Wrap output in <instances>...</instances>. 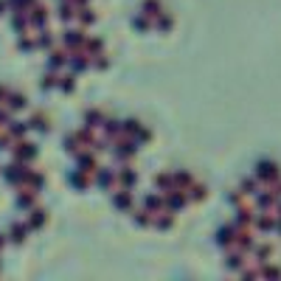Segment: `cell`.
Instances as JSON below:
<instances>
[{
	"instance_id": "cell-1",
	"label": "cell",
	"mask_w": 281,
	"mask_h": 281,
	"mask_svg": "<svg viewBox=\"0 0 281 281\" xmlns=\"http://www.w3.org/2000/svg\"><path fill=\"white\" fill-rule=\"evenodd\" d=\"M135 152H138V144H135V141L124 138V135H118V138H115V157H118V160L130 163V160L135 157Z\"/></svg>"
},
{
	"instance_id": "cell-2",
	"label": "cell",
	"mask_w": 281,
	"mask_h": 281,
	"mask_svg": "<svg viewBox=\"0 0 281 281\" xmlns=\"http://www.w3.org/2000/svg\"><path fill=\"white\" fill-rule=\"evenodd\" d=\"M281 177V169L273 163V160H261L256 166V180L259 183H276Z\"/></svg>"
},
{
	"instance_id": "cell-3",
	"label": "cell",
	"mask_w": 281,
	"mask_h": 281,
	"mask_svg": "<svg viewBox=\"0 0 281 281\" xmlns=\"http://www.w3.org/2000/svg\"><path fill=\"white\" fill-rule=\"evenodd\" d=\"M85 40H87V34L82 31V28H67L65 34H62V43H65L67 51H82L85 48Z\"/></svg>"
},
{
	"instance_id": "cell-4",
	"label": "cell",
	"mask_w": 281,
	"mask_h": 281,
	"mask_svg": "<svg viewBox=\"0 0 281 281\" xmlns=\"http://www.w3.org/2000/svg\"><path fill=\"white\" fill-rule=\"evenodd\" d=\"M253 234L247 231V228H236V236H234V247L236 250H242V253H250L253 250Z\"/></svg>"
},
{
	"instance_id": "cell-5",
	"label": "cell",
	"mask_w": 281,
	"mask_h": 281,
	"mask_svg": "<svg viewBox=\"0 0 281 281\" xmlns=\"http://www.w3.org/2000/svg\"><path fill=\"white\" fill-rule=\"evenodd\" d=\"M163 202H166V208H172V211H180V208L189 202V194L183 189H172V191H166V200Z\"/></svg>"
},
{
	"instance_id": "cell-6",
	"label": "cell",
	"mask_w": 281,
	"mask_h": 281,
	"mask_svg": "<svg viewBox=\"0 0 281 281\" xmlns=\"http://www.w3.org/2000/svg\"><path fill=\"white\" fill-rule=\"evenodd\" d=\"M70 67H73V73H82V70H87L90 67V59H87V54L85 51H70Z\"/></svg>"
},
{
	"instance_id": "cell-7",
	"label": "cell",
	"mask_w": 281,
	"mask_h": 281,
	"mask_svg": "<svg viewBox=\"0 0 281 281\" xmlns=\"http://www.w3.org/2000/svg\"><path fill=\"white\" fill-rule=\"evenodd\" d=\"M28 25H34V28H45V25H48V11H45L43 6H37V9L31 6V11H28Z\"/></svg>"
},
{
	"instance_id": "cell-8",
	"label": "cell",
	"mask_w": 281,
	"mask_h": 281,
	"mask_svg": "<svg viewBox=\"0 0 281 281\" xmlns=\"http://www.w3.org/2000/svg\"><path fill=\"white\" fill-rule=\"evenodd\" d=\"M112 202H115V208H118V211H132V194H130V189L115 191Z\"/></svg>"
},
{
	"instance_id": "cell-9",
	"label": "cell",
	"mask_w": 281,
	"mask_h": 281,
	"mask_svg": "<svg viewBox=\"0 0 281 281\" xmlns=\"http://www.w3.org/2000/svg\"><path fill=\"white\" fill-rule=\"evenodd\" d=\"M14 155H17V160H20V163H28V160H34V157H37V146L17 144V146H14Z\"/></svg>"
},
{
	"instance_id": "cell-10",
	"label": "cell",
	"mask_w": 281,
	"mask_h": 281,
	"mask_svg": "<svg viewBox=\"0 0 281 281\" xmlns=\"http://www.w3.org/2000/svg\"><path fill=\"white\" fill-rule=\"evenodd\" d=\"M152 225H157L160 231H169V228L174 225V216H172V211L160 208V211H155V219H152Z\"/></svg>"
},
{
	"instance_id": "cell-11",
	"label": "cell",
	"mask_w": 281,
	"mask_h": 281,
	"mask_svg": "<svg viewBox=\"0 0 281 281\" xmlns=\"http://www.w3.org/2000/svg\"><path fill=\"white\" fill-rule=\"evenodd\" d=\"M253 225V211L247 208V205H239V211H236V222L234 228H250Z\"/></svg>"
},
{
	"instance_id": "cell-12",
	"label": "cell",
	"mask_w": 281,
	"mask_h": 281,
	"mask_svg": "<svg viewBox=\"0 0 281 281\" xmlns=\"http://www.w3.org/2000/svg\"><path fill=\"white\" fill-rule=\"evenodd\" d=\"M276 200H279V197H276L273 191H256V205L261 211H270V208L276 205Z\"/></svg>"
},
{
	"instance_id": "cell-13",
	"label": "cell",
	"mask_w": 281,
	"mask_h": 281,
	"mask_svg": "<svg viewBox=\"0 0 281 281\" xmlns=\"http://www.w3.org/2000/svg\"><path fill=\"white\" fill-rule=\"evenodd\" d=\"M70 183L76 186V189H90L93 186V177H90V172H85V169H79V172H73V177H70Z\"/></svg>"
},
{
	"instance_id": "cell-14",
	"label": "cell",
	"mask_w": 281,
	"mask_h": 281,
	"mask_svg": "<svg viewBox=\"0 0 281 281\" xmlns=\"http://www.w3.org/2000/svg\"><path fill=\"white\" fill-rule=\"evenodd\" d=\"M115 180L121 183V189H132L135 183H138V174H135L132 169L127 166V169H124V172H118V174H115Z\"/></svg>"
},
{
	"instance_id": "cell-15",
	"label": "cell",
	"mask_w": 281,
	"mask_h": 281,
	"mask_svg": "<svg viewBox=\"0 0 281 281\" xmlns=\"http://www.w3.org/2000/svg\"><path fill=\"white\" fill-rule=\"evenodd\" d=\"M73 138H76L79 149H82V146H93V144H96V135H93V127H85V130H79V132L73 135Z\"/></svg>"
},
{
	"instance_id": "cell-16",
	"label": "cell",
	"mask_w": 281,
	"mask_h": 281,
	"mask_svg": "<svg viewBox=\"0 0 281 281\" xmlns=\"http://www.w3.org/2000/svg\"><path fill=\"white\" fill-rule=\"evenodd\" d=\"M186 194H189V200H194V202H202L205 197H208V189H205L202 183H191L189 189H186Z\"/></svg>"
},
{
	"instance_id": "cell-17",
	"label": "cell",
	"mask_w": 281,
	"mask_h": 281,
	"mask_svg": "<svg viewBox=\"0 0 281 281\" xmlns=\"http://www.w3.org/2000/svg\"><path fill=\"white\" fill-rule=\"evenodd\" d=\"M104 135H107V141H115L118 135H121V121H112V118H104Z\"/></svg>"
},
{
	"instance_id": "cell-18",
	"label": "cell",
	"mask_w": 281,
	"mask_h": 281,
	"mask_svg": "<svg viewBox=\"0 0 281 281\" xmlns=\"http://www.w3.org/2000/svg\"><path fill=\"white\" fill-rule=\"evenodd\" d=\"M82 51H85L87 56H96V54H101V51H104V43H101L99 37H87V40H85V48H82Z\"/></svg>"
},
{
	"instance_id": "cell-19",
	"label": "cell",
	"mask_w": 281,
	"mask_h": 281,
	"mask_svg": "<svg viewBox=\"0 0 281 281\" xmlns=\"http://www.w3.org/2000/svg\"><path fill=\"white\" fill-rule=\"evenodd\" d=\"M234 236H236V228H222L216 234V245L219 247H234Z\"/></svg>"
},
{
	"instance_id": "cell-20",
	"label": "cell",
	"mask_w": 281,
	"mask_h": 281,
	"mask_svg": "<svg viewBox=\"0 0 281 281\" xmlns=\"http://www.w3.org/2000/svg\"><path fill=\"white\" fill-rule=\"evenodd\" d=\"M225 264H228L231 270H242L245 267V253H242V250H231L228 259H225Z\"/></svg>"
},
{
	"instance_id": "cell-21",
	"label": "cell",
	"mask_w": 281,
	"mask_h": 281,
	"mask_svg": "<svg viewBox=\"0 0 281 281\" xmlns=\"http://www.w3.org/2000/svg\"><path fill=\"white\" fill-rule=\"evenodd\" d=\"M34 202H37V189H22V194L17 197V205L20 208H34Z\"/></svg>"
},
{
	"instance_id": "cell-22",
	"label": "cell",
	"mask_w": 281,
	"mask_h": 281,
	"mask_svg": "<svg viewBox=\"0 0 281 281\" xmlns=\"http://www.w3.org/2000/svg\"><path fill=\"white\" fill-rule=\"evenodd\" d=\"M96 183H99L101 189H110L112 183H115V174H112L110 169H96Z\"/></svg>"
},
{
	"instance_id": "cell-23",
	"label": "cell",
	"mask_w": 281,
	"mask_h": 281,
	"mask_svg": "<svg viewBox=\"0 0 281 281\" xmlns=\"http://www.w3.org/2000/svg\"><path fill=\"white\" fill-rule=\"evenodd\" d=\"M253 225H256L259 231H273V228H276V216H270V214H259V216H253Z\"/></svg>"
},
{
	"instance_id": "cell-24",
	"label": "cell",
	"mask_w": 281,
	"mask_h": 281,
	"mask_svg": "<svg viewBox=\"0 0 281 281\" xmlns=\"http://www.w3.org/2000/svg\"><path fill=\"white\" fill-rule=\"evenodd\" d=\"M48 222V214L43 208H31V216H28V228H43Z\"/></svg>"
},
{
	"instance_id": "cell-25",
	"label": "cell",
	"mask_w": 281,
	"mask_h": 281,
	"mask_svg": "<svg viewBox=\"0 0 281 281\" xmlns=\"http://www.w3.org/2000/svg\"><path fill=\"white\" fill-rule=\"evenodd\" d=\"M85 124L93 127V130H99L101 124H104V112H101V110H87V112H85Z\"/></svg>"
},
{
	"instance_id": "cell-26",
	"label": "cell",
	"mask_w": 281,
	"mask_h": 281,
	"mask_svg": "<svg viewBox=\"0 0 281 281\" xmlns=\"http://www.w3.org/2000/svg\"><path fill=\"white\" fill-rule=\"evenodd\" d=\"M160 11H163L160 0H144V6H141V14H146V17H157Z\"/></svg>"
},
{
	"instance_id": "cell-27",
	"label": "cell",
	"mask_w": 281,
	"mask_h": 281,
	"mask_svg": "<svg viewBox=\"0 0 281 281\" xmlns=\"http://www.w3.org/2000/svg\"><path fill=\"white\" fill-rule=\"evenodd\" d=\"M76 17H79V22L87 28V25H93V22H96V11L90 9V6H82V9L76 11Z\"/></svg>"
},
{
	"instance_id": "cell-28",
	"label": "cell",
	"mask_w": 281,
	"mask_h": 281,
	"mask_svg": "<svg viewBox=\"0 0 281 281\" xmlns=\"http://www.w3.org/2000/svg\"><path fill=\"white\" fill-rule=\"evenodd\" d=\"M76 160H79V169L85 172H96V157L87 155V152H76Z\"/></svg>"
},
{
	"instance_id": "cell-29",
	"label": "cell",
	"mask_w": 281,
	"mask_h": 281,
	"mask_svg": "<svg viewBox=\"0 0 281 281\" xmlns=\"http://www.w3.org/2000/svg\"><path fill=\"white\" fill-rule=\"evenodd\" d=\"M144 208L146 211H160V208H166V202L160 200V197H157V194H146V200H144Z\"/></svg>"
},
{
	"instance_id": "cell-30",
	"label": "cell",
	"mask_w": 281,
	"mask_h": 281,
	"mask_svg": "<svg viewBox=\"0 0 281 281\" xmlns=\"http://www.w3.org/2000/svg\"><path fill=\"white\" fill-rule=\"evenodd\" d=\"M76 6H73V3H70V0H65V3H62V6H59V20H65V22H70L73 20V17H76Z\"/></svg>"
},
{
	"instance_id": "cell-31",
	"label": "cell",
	"mask_w": 281,
	"mask_h": 281,
	"mask_svg": "<svg viewBox=\"0 0 281 281\" xmlns=\"http://www.w3.org/2000/svg\"><path fill=\"white\" fill-rule=\"evenodd\" d=\"M172 177H174V189H183V191L194 183V177H191L189 172H177V174H172Z\"/></svg>"
},
{
	"instance_id": "cell-32",
	"label": "cell",
	"mask_w": 281,
	"mask_h": 281,
	"mask_svg": "<svg viewBox=\"0 0 281 281\" xmlns=\"http://www.w3.org/2000/svg\"><path fill=\"white\" fill-rule=\"evenodd\" d=\"M6 104H9V110H22V107H25V96L9 93V96H6Z\"/></svg>"
},
{
	"instance_id": "cell-33",
	"label": "cell",
	"mask_w": 281,
	"mask_h": 281,
	"mask_svg": "<svg viewBox=\"0 0 281 281\" xmlns=\"http://www.w3.org/2000/svg\"><path fill=\"white\" fill-rule=\"evenodd\" d=\"M155 183H157V189H160V191H172V189H174V177L166 174V172H163V174H157Z\"/></svg>"
},
{
	"instance_id": "cell-34",
	"label": "cell",
	"mask_w": 281,
	"mask_h": 281,
	"mask_svg": "<svg viewBox=\"0 0 281 281\" xmlns=\"http://www.w3.org/2000/svg\"><path fill=\"white\" fill-rule=\"evenodd\" d=\"M172 25H174V17H172L169 11H160V14H157V31H169Z\"/></svg>"
},
{
	"instance_id": "cell-35",
	"label": "cell",
	"mask_w": 281,
	"mask_h": 281,
	"mask_svg": "<svg viewBox=\"0 0 281 281\" xmlns=\"http://www.w3.org/2000/svg\"><path fill=\"white\" fill-rule=\"evenodd\" d=\"M67 62V54L65 51H51V59H48V65H51V70H56V67H62Z\"/></svg>"
},
{
	"instance_id": "cell-36",
	"label": "cell",
	"mask_w": 281,
	"mask_h": 281,
	"mask_svg": "<svg viewBox=\"0 0 281 281\" xmlns=\"http://www.w3.org/2000/svg\"><path fill=\"white\" fill-rule=\"evenodd\" d=\"M152 219H155V214L146 211V208H144V211H135V222L141 225V228H149V225H152Z\"/></svg>"
},
{
	"instance_id": "cell-37",
	"label": "cell",
	"mask_w": 281,
	"mask_h": 281,
	"mask_svg": "<svg viewBox=\"0 0 281 281\" xmlns=\"http://www.w3.org/2000/svg\"><path fill=\"white\" fill-rule=\"evenodd\" d=\"M253 253H256V261L261 264V261H267V259H270L273 247H270V245H253Z\"/></svg>"
},
{
	"instance_id": "cell-38",
	"label": "cell",
	"mask_w": 281,
	"mask_h": 281,
	"mask_svg": "<svg viewBox=\"0 0 281 281\" xmlns=\"http://www.w3.org/2000/svg\"><path fill=\"white\" fill-rule=\"evenodd\" d=\"M28 127H37L40 132H48V118H45L43 112H37V115H31V121H28Z\"/></svg>"
},
{
	"instance_id": "cell-39",
	"label": "cell",
	"mask_w": 281,
	"mask_h": 281,
	"mask_svg": "<svg viewBox=\"0 0 281 281\" xmlns=\"http://www.w3.org/2000/svg\"><path fill=\"white\" fill-rule=\"evenodd\" d=\"M138 127H141V121L127 118V121H121V135H135V132H138Z\"/></svg>"
},
{
	"instance_id": "cell-40",
	"label": "cell",
	"mask_w": 281,
	"mask_h": 281,
	"mask_svg": "<svg viewBox=\"0 0 281 281\" xmlns=\"http://www.w3.org/2000/svg\"><path fill=\"white\" fill-rule=\"evenodd\" d=\"M73 73H67V76H59V87L65 90V93H73V87H76V82H73Z\"/></svg>"
},
{
	"instance_id": "cell-41",
	"label": "cell",
	"mask_w": 281,
	"mask_h": 281,
	"mask_svg": "<svg viewBox=\"0 0 281 281\" xmlns=\"http://www.w3.org/2000/svg\"><path fill=\"white\" fill-rule=\"evenodd\" d=\"M37 45H40V48H51V45H54V37H51V31H45V28H40V37H37Z\"/></svg>"
},
{
	"instance_id": "cell-42",
	"label": "cell",
	"mask_w": 281,
	"mask_h": 281,
	"mask_svg": "<svg viewBox=\"0 0 281 281\" xmlns=\"http://www.w3.org/2000/svg\"><path fill=\"white\" fill-rule=\"evenodd\" d=\"M25 231H28V225H14V228H11V239L20 245L22 239H25Z\"/></svg>"
},
{
	"instance_id": "cell-43",
	"label": "cell",
	"mask_w": 281,
	"mask_h": 281,
	"mask_svg": "<svg viewBox=\"0 0 281 281\" xmlns=\"http://www.w3.org/2000/svg\"><path fill=\"white\" fill-rule=\"evenodd\" d=\"M135 28H138V31H149V28H152V17H146V14L135 17Z\"/></svg>"
},
{
	"instance_id": "cell-44",
	"label": "cell",
	"mask_w": 281,
	"mask_h": 281,
	"mask_svg": "<svg viewBox=\"0 0 281 281\" xmlns=\"http://www.w3.org/2000/svg\"><path fill=\"white\" fill-rule=\"evenodd\" d=\"M144 141H152V130L138 127V132H135V144H144Z\"/></svg>"
},
{
	"instance_id": "cell-45",
	"label": "cell",
	"mask_w": 281,
	"mask_h": 281,
	"mask_svg": "<svg viewBox=\"0 0 281 281\" xmlns=\"http://www.w3.org/2000/svg\"><path fill=\"white\" fill-rule=\"evenodd\" d=\"M56 85H59V76H54V73H48V76H43V90H54Z\"/></svg>"
},
{
	"instance_id": "cell-46",
	"label": "cell",
	"mask_w": 281,
	"mask_h": 281,
	"mask_svg": "<svg viewBox=\"0 0 281 281\" xmlns=\"http://www.w3.org/2000/svg\"><path fill=\"white\" fill-rule=\"evenodd\" d=\"M259 276H267V279H279L281 270H279V267H259Z\"/></svg>"
},
{
	"instance_id": "cell-47",
	"label": "cell",
	"mask_w": 281,
	"mask_h": 281,
	"mask_svg": "<svg viewBox=\"0 0 281 281\" xmlns=\"http://www.w3.org/2000/svg\"><path fill=\"white\" fill-rule=\"evenodd\" d=\"M31 48H37V40L25 34V37H22V40H20V51H31Z\"/></svg>"
},
{
	"instance_id": "cell-48",
	"label": "cell",
	"mask_w": 281,
	"mask_h": 281,
	"mask_svg": "<svg viewBox=\"0 0 281 281\" xmlns=\"http://www.w3.org/2000/svg\"><path fill=\"white\" fill-rule=\"evenodd\" d=\"M231 202H234V205H245V191H242V189L231 191Z\"/></svg>"
},
{
	"instance_id": "cell-49",
	"label": "cell",
	"mask_w": 281,
	"mask_h": 281,
	"mask_svg": "<svg viewBox=\"0 0 281 281\" xmlns=\"http://www.w3.org/2000/svg\"><path fill=\"white\" fill-rule=\"evenodd\" d=\"M256 186H259V180H245V183H242V191H245V194H256Z\"/></svg>"
},
{
	"instance_id": "cell-50",
	"label": "cell",
	"mask_w": 281,
	"mask_h": 281,
	"mask_svg": "<svg viewBox=\"0 0 281 281\" xmlns=\"http://www.w3.org/2000/svg\"><path fill=\"white\" fill-rule=\"evenodd\" d=\"M96 67H99V70H104V67H110V59H107L104 54H96Z\"/></svg>"
},
{
	"instance_id": "cell-51",
	"label": "cell",
	"mask_w": 281,
	"mask_h": 281,
	"mask_svg": "<svg viewBox=\"0 0 281 281\" xmlns=\"http://www.w3.org/2000/svg\"><path fill=\"white\" fill-rule=\"evenodd\" d=\"M273 194H276V197H281V180H276V183H273Z\"/></svg>"
},
{
	"instance_id": "cell-52",
	"label": "cell",
	"mask_w": 281,
	"mask_h": 281,
	"mask_svg": "<svg viewBox=\"0 0 281 281\" xmlns=\"http://www.w3.org/2000/svg\"><path fill=\"white\" fill-rule=\"evenodd\" d=\"M70 3H73V6H76V9H82V6H87L90 0H70Z\"/></svg>"
},
{
	"instance_id": "cell-53",
	"label": "cell",
	"mask_w": 281,
	"mask_h": 281,
	"mask_svg": "<svg viewBox=\"0 0 281 281\" xmlns=\"http://www.w3.org/2000/svg\"><path fill=\"white\" fill-rule=\"evenodd\" d=\"M6 96H9V90H6V87H0V104H3V99H6Z\"/></svg>"
},
{
	"instance_id": "cell-54",
	"label": "cell",
	"mask_w": 281,
	"mask_h": 281,
	"mask_svg": "<svg viewBox=\"0 0 281 281\" xmlns=\"http://www.w3.org/2000/svg\"><path fill=\"white\" fill-rule=\"evenodd\" d=\"M276 228H279V234H281V216H279V219H276Z\"/></svg>"
},
{
	"instance_id": "cell-55",
	"label": "cell",
	"mask_w": 281,
	"mask_h": 281,
	"mask_svg": "<svg viewBox=\"0 0 281 281\" xmlns=\"http://www.w3.org/2000/svg\"><path fill=\"white\" fill-rule=\"evenodd\" d=\"M0 247H3V236H0Z\"/></svg>"
},
{
	"instance_id": "cell-56",
	"label": "cell",
	"mask_w": 281,
	"mask_h": 281,
	"mask_svg": "<svg viewBox=\"0 0 281 281\" xmlns=\"http://www.w3.org/2000/svg\"><path fill=\"white\" fill-rule=\"evenodd\" d=\"M0 11H3V6H0Z\"/></svg>"
}]
</instances>
